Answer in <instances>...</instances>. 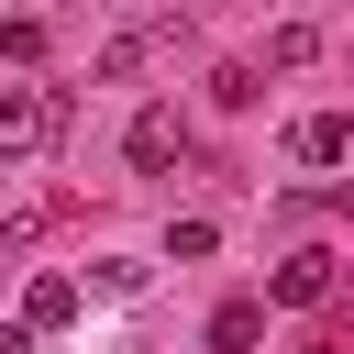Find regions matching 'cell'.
Instances as JSON below:
<instances>
[{"instance_id":"6da1fadb","label":"cell","mask_w":354,"mask_h":354,"mask_svg":"<svg viewBox=\"0 0 354 354\" xmlns=\"http://www.w3.org/2000/svg\"><path fill=\"white\" fill-rule=\"evenodd\" d=\"M55 133H66V88H0V166L44 155Z\"/></svg>"},{"instance_id":"7a4b0ae2","label":"cell","mask_w":354,"mask_h":354,"mask_svg":"<svg viewBox=\"0 0 354 354\" xmlns=\"http://www.w3.org/2000/svg\"><path fill=\"white\" fill-rule=\"evenodd\" d=\"M177 33H188L177 11H155V22H133V33H111V44L88 55V77H100V88H122V77H133V66H155V55L177 44Z\"/></svg>"},{"instance_id":"3957f363","label":"cell","mask_w":354,"mask_h":354,"mask_svg":"<svg viewBox=\"0 0 354 354\" xmlns=\"http://www.w3.org/2000/svg\"><path fill=\"white\" fill-rule=\"evenodd\" d=\"M77 310H88V299H77V277H66V266H33V288H22V332L44 343V332H66Z\"/></svg>"},{"instance_id":"277c9868","label":"cell","mask_w":354,"mask_h":354,"mask_svg":"<svg viewBox=\"0 0 354 354\" xmlns=\"http://www.w3.org/2000/svg\"><path fill=\"white\" fill-rule=\"evenodd\" d=\"M122 155H133V166L155 177V166H177V155H188V122H177V111H133V133H122Z\"/></svg>"},{"instance_id":"5b68a950","label":"cell","mask_w":354,"mask_h":354,"mask_svg":"<svg viewBox=\"0 0 354 354\" xmlns=\"http://www.w3.org/2000/svg\"><path fill=\"white\" fill-rule=\"evenodd\" d=\"M266 299H277V310H321V299H332V254H288V266L266 277Z\"/></svg>"},{"instance_id":"8992f818","label":"cell","mask_w":354,"mask_h":354,"mask_svg":"<svg viewBox=\"0 0 354 354\" xmlns=\"http://www.w3.org/2000/svg\"><path fill=\"white\" fill-rule=\"evenodd\" d=\"M343 144H354V122H343V111H310V122H288V155H299V166H343Z\"/></svg>"},{"instance_id":"52a82bcc","label":"cell","mask_w":354,"mask_h":354,"mask_svg":"<svg viewBox=\"0 0 354 354\" xmlns=\"http://www.w3.org/2000/svg\"><path fill=\"white\" fill-rule=\"evenodd\" d=\"M254 332H266V310H254V299H221V310H210V354H243Z\"/></svg>"},{"instance_id":"ba28073f","label":"cell","mask_w":354,"mask_h":354,"mask_svg":"<svg viewBox=\"0 0 354 354\" xmlns=\"http://www.w3.org/2000/svg\"><path fill=\"white\" fill-rule=\"evenodd\" d=\"M310 55H321L310 22H277V33H266V66H310Z\"/></svg>"}]
</instances>
